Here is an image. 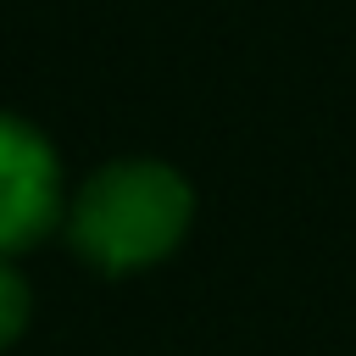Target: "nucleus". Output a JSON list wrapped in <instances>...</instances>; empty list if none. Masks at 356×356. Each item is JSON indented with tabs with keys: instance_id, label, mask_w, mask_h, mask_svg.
Wrapping results in <instances>:
<instances>
[{
	"instance_id": "nucleus-1",
	"label": "nucleus",
	"mask_w": 356,
	"mask_h": 356,
	"mask_svg": "<svg viewBox=\"0 0 356 356\" xmlns=\"http://www.w3.org/2000/svg\"><path fill=\"white\" fill-rule=\"evenodd\" d=\"M195 217V195L184 172L150 156H128L100 167L72 200V245L100 273H139L178 250Z\"/></svg>"
},
{
	"instance_id": "nucleus-2",
	"label": "nucleus",
	"mask_w": 356,
	"mask_h": 356,
	"mask_svg": "<svg viewBox=\"0 0 356 356\" xmlns=\"http://www.w3.org/2000/svg\"><path fill=\"white\" fill-rule=\"evenodd\" d=\"M61 222V167L50 139L0 111V256L39 245Z\"/></svg>"
},
{
	"instance_id": "nucleus-3",
	"label": "nucleus",
	"mask_w": 356,
	"mask_h": 356,
	"mask_svg": "<svg viewBox=\"0 0 356 356\" xmlns=\"http://www.w3.org/2000/svg\"><path fill=\"white\" fill-rule=\"evenodd\" d=\"M28 328V284L6 267V256H0V350L17 339Z\"/></svg>"
}]
</instances>
